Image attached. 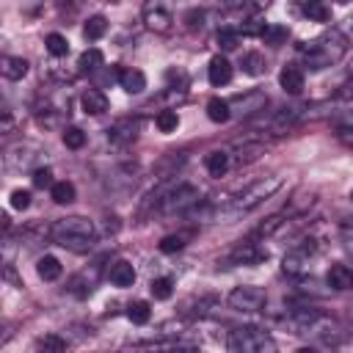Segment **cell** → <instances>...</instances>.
I'll list each match as a JSON object with an SVG mask.
<instances>
[{
  "instance_id": "1",
  "label": "cell",
  "mask_w": 353,
  "mask_h": 353,
  "mask_svg": "<svg viewBox=\"0 0 353 353\" xmlns=\"http://www.w3.org/2000/svg\"><path fill=\"white\" fill-rule=\"evenodd\" d=\"M47 237L66 248V251H91L94 243H97V229H94V221L88 218H80V215H69V218H58L50 229H47Z\"/></svg>"
},
{
  "instance_id": "2",
  "label": "cell",
  "mask_w": 353,
  "mask_h": 353,
  "mask_svg": "<svg viewBox=\"0 0 353 353\" xmlns=\"http://www.w3.org/2000/svg\"><path fill=\"white\" fill-rule=\"evenodd\" d=\"M281 182H284V176H279V174H270V176H262V179L251 182L248 188H243V190L221 210V218L234 221V218H243V215L254 212L256 207H262V204L281 188Z\"/></svg>"
},
{
  "instance_id": "3",
  "label": "cell",
  "mask_w": 353,
  "mask_h": 353,
  "mask_svg": "<svg viewBox=\"0 0 353 353\" xmlns=\"http://www.w3.org/2000/svg\"><path fill=\"white\" fill-rule=\"evenodd\" d=\"M301 50H303V66H309L312 72H320V69H328L342 61V55L347 52V36L342 30L331 28L320 39L303 44Z\"/></svg>"
},
{
  "instance_id": "4",
  "label": "cell",
  "mask_w": 353,
  "mask_h": 353,
  "mask_svg": "<svg viewBox=\"0 0 353 353\" xmlns=\"http://www.w3.org/2000/svg\"><path fill=\"white\" fill-rule=\"evenodd\" d=\"M229 350L232 353H279V345L262 328L237 325L229 331Z\"/></svg>"
},
{
  "instance_id": "5",
  "label": "cell",
  "mask_w": 353,
  "mask_h": 353,
  "mask_svg": "<svg viewBox=\"0 0 353 353\" xmlns=\"http://www.w3.org/2000/svg\"><path fill=\"white\" fill-rule=\"evenodd\" d=\"M199 199H201V193H199L196 185H190V182H174V185L165 190V196H163L157 212H160V215H174V212L182 215V212L193 210V207L199 204Z\"/></svg>"
},
{
  "instance_id": "6",
  "label": "cell",
  "mask_w": 353,
  "mask_h": 353,
  "mask_svg": "<svg viewBox=\"0 0 353 353\" xmlns=\"http://www.w3.org/2000/svg\"><path fill=\"white\" fill-rule=\"evenodd\" d=\"M265 303H268V295L256 284H237L226 295V306L234 312H259L265 309Z\"/></svg>"
},
{
  "instance_id": "7",
  "label": "cell",
  "mask_w": 353,
  "mask_h": 353,
  "mask_svg": "<svg viewBox=\"0 0 353 353\" xmlns=\"http://www.w3.org/2000/svg\"><path fill=\"white\" fill-rule=\"evenodd\" d=\"M268 256V251L256 243V240H240L226 256H223V265L232 268V265H256Z\"/></svg>"
},
{
  "instance_id": "8",
  "label": "cell",
  "mask_w": 353,
  "mask_h": 353,
  "mask_svg": "<svg viewBox=\"0 0 353 353\" xmlns=\"http://www.w3.org/2000/svg\"><path fill=\"white\" fill-rule=\"evenodd\" d=\"M268 108V97L262 91H248V94H240L229 102V110L232 116H240V119H248V116H256Z\"/></svg>"
},
{
  "instance_id": "9",
  "label": "cell",
  "mask_w": 353,
  "mask_h": 353,
  "mask_svg": "<svg viewBox=\"0 0 353 353\" xmlns=\"http://www.w3.org/2000/svg\"><path fill=\"white\" fill-rule=\"evenodd\" d=\"M301 119H303V108H301V105H290V108H281V110H276V113L270 116L268 130H270L273 135H287L290 130H295V127L301 124Z\"/></svg>"
},
{
  "instance_id": "10",
  "label": "cell",
  "mask_w": 353,
  "mask_h": 353,
  "mask_svg": "<svg viewBox=\"0 0 353 353\" xmlns=\"http://www.w3.org/2000/svg\"><path fill=\"white\" fill-rule=\"evenodd\" d=\"M143 22L154 33H168L174 28V17L163 3H146L143 6Z\"/></svg>"
},
{
  "instance_id": "11",
  "label": "cell",
  "mask_w": 353,
  "mask_h": 353,
  "mask_svg": "<svg viewBox=\"0 0 353 353\" xmlns=\"http://www.w3.org/2000/svg\"><path fill=\"white\" fill-rule=\"evenodd\" d=\"M193 347H196L193 339H157V342L138 345V353H188Z\"/></svg>"
},
{
  "instance_id": "12",
  "label": "cell",
  "mask_w": 353,
  "mask_h": 353,
  "mask_svg": "<svg viewBox=\"0 0 353 353\" xmlns=\"http://www.w3.org/2000/svg\"><path fill=\"white\" fill-rule=\"evenodd\" d=\"M325 284H328L331 290H336V292L353 290V268H350V265H342V262L331 265L328 273H325Z\"/></svg>"
},
{
  "instance_id": "13",
  "label": "cell",
  "mask_w": 353,
  "mask_h": 353,
  "mask_svg": "<svg viewBox=\"0 0 353 353\" xmlns=\"http://www.w3.org/2000/svg\"><path fill=\"white\" fill-rule=\"evenodd\" d=\"M135 135H138V121H132V119L116 121V124L108 130V141L116 143V146H127V143H132Z\"/></svg>"
},
{
  "instance_id": "14",
  "label": "cell",
  "mask_w": 353,
  "mask_h": 353,
  "mask_svg": "<svg viewBox=\"0 0 353 353\" xmlns=\"http://www.w3.org/2000/svg\"><path fill=\"white\" fill-rule=\"evenodd\" d=\"M116 80H119V85H121L127 94H141V91L146 88V74H143L141 69H132V66L119 69V72H116Z\"/></svg>"
},
{
  "instance_id": "15",
  "label": "cell",
  "mask_w": 353,
  "mask_h": 353,
  "mask_svg": "<svg viewBox=\"0 0 353 353\" xmlns=\"http://www.w3.org/2000/svg\"><path fill=\"white\" fill-rule=\"evenodd\" d=\"M279 85H281L287 94H301V91H303V69L295 66V63H287V66L279 72Z\"/></svg>"
},
{
  "instance_id": "16",
  "label": "cell",
  "mask_w": 353,
  "mask_h": 353,
  "mask_svg": "<svg viewBox=\"0 0 353 353\" xmlns=\"http://www.w3.org/2000/svg\"><path fill=\"white\" fill-rule=\"evenodd\" d=\"M108 279H110L113 287H132V284H135V268H132L127 259H119V262L110 265Z\"/></svg>"
},
{
  "instance_id": "17",
  "label": "cell",
  "mask_w": 353,
  "mask_h": 353,
  "mask_svg": "<svg viewBox=\"0 0 353 353\" xmlns=\"http://www.w3.org/2000/svg\"><path fill=\"white\" fill-rule=\"evenodd\" d=\"M80 108H83L88 116H102V113L108 110V97H105L99 88H88V91H83V97H80Z\"/></svg>"
},
{
  "instance_id": "18",
  "label": "cell",
  "mask_w": 353,
  "mask_h": 353,
  "mask_svg": "<svg viewBox=\"0 0 353 353\" xmlns=\"http://www.w3.org/2000/svg\"><path fill=\"white\" fill-rule=\"evenodd\" d=\"M207 77H210L212 85H226L232 80V63L223 55H215L210 61V66H207Z\"/></svg>"
},
{
  "instance_id": "19",
  "label": "cell",
  "mask_w": 353,
  "mask_h": 353,
  "mask_svg": "<svg viewBox=\"0 0 353 353\" xmlns=\"http://www.w3.org/2000/svg\"><path fill=\"white\" fill-rule=\"evenodd\" d=\"M0 72L6 80H22L28 74V61L19 55H3L0 61Z\"/></svg>"
},
{
  "instance_id": "20",
  "label": "cell",
  "mask_w": 353,
  "mask_h": 353,
  "mask_svg": "<svg viewBox=\"0 0 353 353\" xmlns=\"http://www.w3.org/2000/svg\"><path fill=\"white\" fill-rule=\"evenodd\" d=\"M229 163H232V157L223 149H215V152H210L204 157V168L210 171V176H223L229 171Z\"/></svg>"
},
{
  "instance_id": "21",
  "label": "cell",
  "mask_w": 353,
  "mask_h": 353,
  "mask_svg": "<svg viewBox=\"0 0 353 353\" xmlns=\"http://www.w3.org/2000/svg\"><path fill=\"white\" fill-rule=\"evenodd\" d=\"M259 39H262L265 44H270V47H281V44L290 39V30H287L284 25L270 22V25H265V28L259 30Z\"/></svg>"
},
{
  "instance_id": "22",
  "label": "cell",
  "mask_w": 353,
  "mask_h": 353,
  "mask_svg": "<svg viewBox=\"0 0 353 353\" xmlns=\"http://www.w3.org/2000/svg\"><path fill=\"white\" fill-rule=\"evenodd\" d=\"M193 234H196L193 229H185V232H174V234H165V237L160 240V251H163V254H174V251H179V248H185V245H188V240H190Z\"/></svg>"
},
{
  "instance_id": "23",
  "label": "cell",
  "mask_w": 353,
  "mask_h": 353,
  "mask_svg": "<svg viewBox=\"0 0 353 353\" xmlns=\"http://www.w3.org/2000/svg\"><path fill=\"white\" fill-rule=\"evenodd\" d=\"M207 116H210V121H215V124H223V121H229V119H232L229 102H226V99H218V97H212V99L207 102Z\"/></svg>"
},
{
  "instance_id": "24",
  "label": "cell",
  "mask_w": 353,
  "mask_h": 353,
  "mask_svg": "<svg viewBox=\"0 0 353 353\" xmlns=\"http://www.w3.org/2000/svg\"><path fill=\"white\" fill-rule=\"evenodd\" d=\"M36 270H39V276H41L44 281H55V279H61V273H63V268H61V262H58L55 256H41L39 265H36Z\"/></svg>"
},
{
  "instance_id": "25",
  "label": "cell",
  "mask_w": 353,
  "mask_h": 353,
  "mask_svg": "<svg viewBox=\"0 0 353 353\" xmlns=\"http://www.w3.org/2000/svg\"><path fill=\"white\" fill-rule=\"evenodd\" d=\"M30 353H66V342L58 334H47L36 342V347Z\"/></svg>"
},
{
  "instance_id": "26",
  "label": "cell",
  "mask_w": 353,
  "mask_h": 353,
  "mask_svg": "<svg viewBox=\"0 0 353 353\" xmlns=\"http://www.w3.org/2000/svg\"><path fill=\"white\" fill-rule=\"evenodd\" d=\"M243 72L245 74H251V77H256V74H262L265 72V55L262 52H256V50H251V52H245L243 55Z\"/></svg>"
},
{
  "instance_id": "27",
  "label": "cell",
  "mask_w": 353,
  "mask_h": 353,
  "mask_svg": "<svg viewBox=\"0 0 353 353\" xmlns=\"http://www.w3.org/2000/svg\"><path fill=\"white\" fill-rule=\"evenodd\" d=\"M105 30H108V19H105V17H88V19H85V25H83V33H85V39H88V41L102 39V36H105Z\"/></svg>"
},
{
  "instance_id": "28",
  "label": "cell",
  "mask_w": 353,
  "mask_h": 353,
  "mask_svg": "<svg viewBox=\"0 0 353 353\" xmlns=\"http://www.w3.org/2000/svg\"><path fill=\"white\" fill-rule=\"evenodd\" d=\"M50 196H52L55 204H69V201H74V185L66 182V179H61V182H55L50 188Z\"/></svg>"
},
{
  "instance_id": "29",
  "label": "cell",
  "mask_w": 353,
  "mask_h": 353,
  "mask_svg": "<svg viewBox=\"0 0 353 353\" xmlns=\"http://www.w3.org/2000/svg\"><path fill=\"white\" fill-rule=\"evenodd\" d=\"M44 47H47V52L55 55V58H61V55L69 52V41H66V36H61V33H47Z\"/></svg>"
},
{
  "instance_id": "30",
  "label": "cell",
  "mask_w": 353,
  "mask_h": 353,
  "mask_svg": "<svg viewBox=\"0 0 353 353\" xmlns=\"http://www.w3.org/2000/svg\"><path fill=\"white\" fill-rule=\"evenodd\" d=\"M105 63V58H102V52L97 50V47H91V50H85L83 55H80V61H77V66H80V72H94V69H99Z\"/></svg>"
},
{
  "instance_id": "31",
  "label": "cell",
  "mask_w": 353,
  "mask_h": 353,
  "mask_svg": "<svg viewBox=\"0 0 353 353\" xmlns=\"http://www.w3.org/2000/svg\"><path fill=\"white\" fill-rule=\"evenodd\" d=\"M218 47L221 50H237L240 47V30L237 28H221L218 30Z\"/></svg>"
},
{
  "instance_id": "32",
  "label": "cell",
  "mask_w": 353,
  "mask_h": 353,
  "mask_svg": "<svg viewBox=\"0 0 353 353\" xmlns=\"http://www.w3.org/2000/svg\"><path fill=\"white\" fill-rule=\"evenodd\" d=\"M127 317H130L135 325H143V323H149V317H152V309H149V303H146V301H135V303H130V309H127Z\"/></svg>"
},
{
  "instance_id": "33",
  "label": "cell",
  "mask_w": 353,
  "mask_h": 353,
  "mask_svg": "<svg viewBox=\"0 0 353 353\" xmlns=\"http://www.w3.org/2000/svg\"><path fill=\"white\" fill-rule=\"evenodd\" d=\"M303 14L309 17V19H314V22H328L331 19V8L325 6V3H306L303 6Z\"/></svg>"
},
{
  "instance_id": "34",
  "label": "cell",
  "mask_w": 353,
  "mask_h": 353,
  "mask_svg": "<svg viewBox=\"0 0 353 353\" xmlns=\"http://www.w3.org/2000/svg\"><path fill=\"white\" fill-rule=\"evenodd\" d=\"M154 124H157L160 132H174L179 127V116H176V110H160Z\"/></svg>"
},
{
  "instance_id": "35",
  "label": "cell",
  "mask_w": 353,
  "mask_h": 353,
  "mask_svg": "<svg viewBox=\"0 0 353 353\" xmlns=\"http://www.w3.org/2000/svg\"><path fill=\"white\" fill-rule=\"evenodd\" d=\"M265 152V146L262 143H243V146H237V163H251V160H256L259 154Z\"/></svg>"
},
{
  "instance_id": "36",
  "label": "cell",
  "mask_w": 353,
  "mask_h": 353,
  "mask_svg": "<svg viewBox=\"0 0 353 353\" xmlns=\"http://www.w3.org/2000/svg\"><path fill=\"white\" fill-rule=\"evenodd\" d=\"M63 143H66L69 149H83V143H85V132L77 130V127H66V130H63Z\"/></svg>"
},
{
  "instance_id": "37",
  "label": "cell",
  "mask_w": 353,
  "mask_h": 353,
  "mask_svg": "<svg viewBox=\"0 0 353 353\" xmlns=\"http://www.w3.org/2000/svg\"><path fill=\"white\" fill-rule=\"evenodd\" d=\"M171 287H174L171 279H165V276H163V279H154V281H152V295H154L157 301H168L171 292H174Z\"/></svg>"
},
{
  "instance_id": "38",
  "label": "cell",
  "mask_w": 353,
  "mask_h": 353,
  "mask_svg": "<svg viewBox=\"0 0 353 353\" xmlns=\"http://www.w3.org/2000/svg\"><path fill=\"white\" fill-rule=\"evenodd\" d=\"M11 207L14 210H28L30 207V193L28 190H14L11 193Z\"/></svg>"
},
{
  "instance_id": "39",
  "label": "cell",
  "mask_w": 353,
  "mask_h": 353,
  "mask_svg": "<svg viewBox=\"0 0 353 353\" xmlns=\"http://www.w3.org/2000/svg\"><path fill=\"white\" fill-rule=\"evenodd\" d=\"M33 185L36 188H52L55 182H52V174L47 168H39V171H33Z\"/></svg>"
},
{
  "instance_id": "40",
  "label": "cell",
  "mask_w": 353,
  "mask_h": 353,
  "mask_svg": "<svg viewBox=\"0 0 353 353\" xmlns=\"http://www.w3.org/2000/svg\"><path fill=\"white\" fill-rule=\"evenodd\" d=\"M336 138H339L345 146H350V149H353V124H342V127L336 130Z\"/></svg>"
},
{
  "instance_id": "41",
  "label": "cell",
  "mask_w": 353,
  "mask_h": 353,
  "mask_svg": "<svg viewBox=\"0 0 353 353\" xmlns=\"http://www.w3.org/2000/svg\"><path fill=\"white\" fill-rule=\"evenodd\" d=\"M11 124H14L11 110H3V132H11Z\"/></svg>"
},
{
  "instance_id": "42",
  "label": "cell",
  "mask_w": 353,
  "mask_h": 353,
  "mask_svg": "<svg viewBox=\"0 0 353 353\" xmlns=\"http://www.w3.org/2000/svg\"><path fill=\"white\" fill-rule=\"evenodd\" d=\"M295 353H317V350H314V347H298Z\"/></svg>"
},
{
  "instance_id": "43",
  "label": "cell",
  "mask_w": 353,
  "mask_h": 353,
  "mask_svg": "<svg viewBox=\"0 0 353 353\" xmlns=\"http://www.w3.org/2000/svg\"><path fill=\"white\" fill-rule=\"evenodd\" d=\"M350 320H353V306H350Z\"/></svg>"
},
{
  "instance_id": "44",
  "label": "cell",
  "mask_w": 353,
  "mask_h": 353,
  "mask_svg": "<svg viewBox=\"0 0 353 353\" xmlns=\"http://www.w3.org/2000/svg\"><path fill=\"white\" fill-rule=\"evenodd\" d=\"M350 201H353V190H350Z\"/></svg>"
},
{
  "instance_id": "45",
  "label": "cell",
  "mask_w": 353,
  "mask_h": 353,
  "mask_svg": "<svg viewBox=\"0 0 353 353\" xmlns=\"http://www.w3.org/2000/svg\"><path fill=\"white\" fill-rule=\"evenodd\" d=\"M350 77H353V66H350Z\"/></svg>"
}]
</instances>
